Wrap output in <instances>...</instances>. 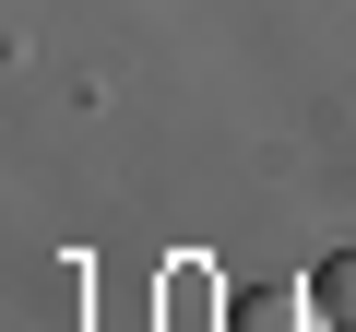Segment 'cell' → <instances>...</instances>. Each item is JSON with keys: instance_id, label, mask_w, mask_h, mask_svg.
<instances>
[{"instance_id": "1", "label": "cell", "mask_w": 356, "mask_h": 332, "mask_svg": "<svg viewBox=\"0 0 356 332\" xmlns=\"http://www.w3.org/2000/svg\"><path fill=\"white\" fill-rule=\"evenodd\" d=\"M226 332H332V320H321L309 285H250V297L226 308Z\"/></svg>"}, {"instance_id": "2", "label": "cell", "mask_w": 356, "mask_h": 332, "mask_svg": "<svg viewBox=\"0 0 356 332\" xmlns=\"http://www.w3.org/2000/svg\"><path fill=\"white\" fill-rule=\"evenodd\" d=\"M309 297H321V320H332V332H356V261H332Z\"/></svg>"}]
</instances>
